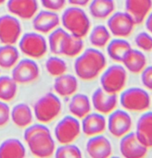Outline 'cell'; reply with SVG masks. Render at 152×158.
Returning <instances> with one entry per match:
<instances>
[{"label":"cell","instance_id":"12","mask_svg":"<svg viewBox=\"0 0 152 158\" xmlns=\"http://www.w3.org/2000/svg\"><path fill=\"white\" fill-rule=\"evenodd\" d=\"M132 126V118L126 111L115 109L111 114H109L107 129L114 138L121 139L123 136L131 131Z\"/></svg>","mask_w":152,"mask_h":158},{"label":"cell","instance_id":"5","mask_svg":"<svg viewBox=\"0 0 152 158\" xmlns=\"http://www.w3.org/2000/svg\"><path fill=\"white\" fill-rule=\"evenodd\" d=\"M19 48L26 56L33 59H39L45 56L48 51L47 40H46L42 33L29 31L21 35L20 38Z\"/></svg>","mask_w":152,"mask_h":158},{"label":"cell","instance_id":"37","mask_svg":"<svg viewBox=\"0 0 152 158\" xmlns=\"http://www.w3.org/2000/svg\"><path fill=\"white\" fill-rule=\"evenodd\" d=\"M10 121V108L7 102L0 100V128L5 127Z\"/></svg>","mask_w":152,"mask_h":158},{"label":"cell","instance_id":"31","mask_svg":"<svg viewBox=\"0 0 152 158\" xmlns=\"http://www.w3.org/2000/svg\"><path fill=\"white\" fill-rule=\"evenodd\" d=\"M18 83L12 77L3 75L0 76V100L4 102H11L17 95Z\"/></svg>","mask_w":152,"mask_h":158},{"label":"cell","instance_id":"41","mask_svg":"<svg viewBox=\"0 0 152 158\" xmlns=\"http://www.w3.org/2000/svg\"><path fill=\"white\" fill-rule=\"evenodd\" d=\"M6 2H7V0H0V5H3Z\"/></svg>","mask_w":152,"mask_h":158},{"label":"cell","instance_id":"24","mask_svg":"<svg viewBox=\"0 0 152 158\" xmlns=\"http://www.w3.org/2000/svg\"><path fill=\"white\" fill-rule=\"evenodd\" d=\"M122 63L131 73L139 74L147 66V57L140 50L131 48L124 57Z\"/></svg>","mask_w":152,"mask_h":158},{"label":"cell","instance_id":"14","mask_svg":"<svg viewBox=\"0 0 152 158\" xmlns=\"http://www.w3.org/2000/svg\"><path fill=\"white\" fill-rule=\"evenodd\" d=\"M60 24V18L57 12L51 10L38 11L33 18V28L42 34H48Z\"/></svg>","mask_w":152,"mask_h":158},{"label":"cell","instance_id":"36","mask_svg":"<svg viewBox=\"0 0 152 158\" xmlns=\"http://www.w3.org/2000/svg\"><path fill=\"white\" fill-rule=\"evenodd\" d=\"M43 7L51 11H60L65 6L67 0H40Z\"/></svg>","mask_w":152,"mask_h":158},{"label":"cell","instance_id":"13","mask_svg":"<svg viewBox=\"0 0 152 158\" xmlns=\"http://www.w3.org/2000/svg\"><path fill=\"white\" fill-rule=\"evenodd\" d=\"M120 152L125 158H143L148 155L149 148L137 137L136 132H128L121 138Z\"/></svg>","mask_w":152,"mask_h":158},{"label":"cell","instance_id":"34","mask_svg":"<svg viewBox=\"0 0 152 158\" xmlns=\"http://www.w3.org/2000/svg\"><path fill=\"white\" fill-rule=\"evenodd\" d=\"M54 156L57 158H80L82 157V152L73 143L60 144L59 147L56 148Z\"/></svg>","mask_w":152,"mask_h":158},{"label":"cell","instance_id":"21","mask_svg":"<svg viewBox=\"0 0 152 158\" xmlns=\"http://www.w3.org/2000/svg\"><path fill=\"white\" fill-rule=\"evenodd\" d=\"M33 109L25 103H19L10 109V120L20 129H26L33 124Z\"/></svg>","mask_w":152,"mask_h":158},{"label":"cell","instance_id":"8","mask_svg":"<svg viewBox=\"0 0 152 158\" xmlns=\"http://www.w3.org/2000/svg\"><path fill=\"white\" fill-rule=\"evenodd\" d=\"M82 132L81 122L72 115L61 118L54 129V137L60 144L73 143Z\"/></svg>","mask_w":152,"mask_h":158},{"label":"cell","instance_id":"22","mask_svg":"<svg viewBox=\"0 0 152 158\" xmlns=\"http://www.w3.org/2000/svg\"><path fill=\"white\" fill-rule=\"evenodd\" d=\"M71 97L72 98L69 103V111L71 115L78 119H82L91 112V99L86 94L76 93Z\"/></svg>","mask_w":152,"mask_h":158},{"label":"cell","instance_id":"29","mask_svg":"<svg viewBox=\"0 0 152 158\" xmlns=\"http://www.w3.org/2000/svg\"><path fill=\"white\" fill-rule=\"evenodd\" d=\"M19 60L20 52L14 44H3L0 46V69H12Z\"/></svg>","mask_w":152,"mask_h":158},{"label":"cell","instance_id":"3","mask_svg":"<svg viewBox=\"0 0 152 158\" xmlns=\"http://www.w3.org/2000/svg\"><path fill=\"white\" fill-rule=\"evenodd\" d=\"M60 22L69 33L81 38L86 36L91 29L87 13L79 6H72L66 8L60 17Z\"/></svg>","mask_w":152,"mask_h":158},{"label":"cell","instance_id":"40","mask_svg":"<svg viewBox=\"0 0 152 158\" xmlns=\"http://www.w3.org/2000/svg\"><path fill=\"white\" fill-rule=\"evenodd\" d=\"M146 28L148 31L152 34V12H150V14L146 18Z\"/></svg>","mask_w":152,"mask_h":158},{"label":"cell","instance_id":"42","mask_svg":"<svg viewBox=\"0 0 152 158\" xmlns=\"http://www.w3.org/2000/svg\"><path fill=\"white\" fill-rule=\"evenodd\" d=\"M0 72H1V69H0Z\"/></svg>","mask_w":152,"mask_h":158},{"label":"cell","instance_id":"2","mask_svg":"<svg viewBox=\"0 0 152 158\" xmlns=\"http://www.w3.org/2000/svg\"><path fill=\"white\" fill-rule=\"evenodd\" d=\"M106 66L105 55L98 48L90 47L76 56L73 68L77 78L82 81H93L103 72Z\"/></svg>","mask_w":152,"mask_h":158},{"label":"cell","instance_id":"9","mask_svg":"<svg viewBox=\"0 0 152 158\" xmlns=\"http://www.w3.org/2000/svg\"><path fill=\"white\" fill-rule=\"evenodd\" d=\"M108 19L107 27L110 32L118 38L128 37L137 25L134 19L126 11L113 12Z\"/></svg>","mask_w":152,"mask_h":158},{"label":"cell","instance_id":"39","mask_svg":"<svg viewBox=\"0 0 152 158\" xmlns=\"http://www.w3.org/2000/svg\"><path fill=\"white\" fill-rule=\"evenodd\" d=\"M68 3L71 5V6H79V7H82V6H87L91 0H67Z\"/></svg>","mask_w":152,"mask_h":158},{"label":"cell","instance_id":"25","mask_svg":"<svg viewBox=\"0 0 152 158\" xmlns=\"http://www.w3.org/2000/svg\"><path fill=\"white\" fill-rule=\"evenodd\" d=\"M26 148L22 142L16 138H9L0 143V158H23Z\"/></svg>","mask_w":152,"mask_h":158},{"label":"cell","instance_id":"10","mask_svg":"<svg viewBox=\"0 0 152 158\" xmlns=\"http://www.w3.org/2000/svg\"><path fill=\"white\" fill-rule=\"evenodd\" d=\"M40 76V68L33 58L19 60L13 67L11 77L19 84H29L35 81Z\"/></svg>","mask_w":152,"mask_h":158},{"label":"cell","instance_id":"38","mask_svg":"<svg viewBox=\"0 0 152 158\" xmlns=\"http://www.w3.org/2000/svg\"><path fill=\"white\" fill-rule=\"evenodd\" d=\"M141 81L147 90L152 92V66L146 67L141 71Z\"/></svg>","mask_w":152,"mask_h":158},{"label":"cell","instance_id":"7","mask_svg":"<svg viewBox=\"0 0 152 158\" xmlns=\"http://www.w3.org/2000/svg\"><path fill=\"white\" fill-rule=\"evenodd\" d=\"M120 104L127 111L145 112L150 107L151 99L146 90L139 87H132L122 92Z\"/></svg>","mask_w":152,"mask_h":158},{"label":"cell","instance_id":"20","mask_svg":"<svg viewBox=\"0 0 152 158\" xmlns=\"http://www.w3.org/2000/svg\"><path fill=\"white\" fill-rule=\"evenodd\" d=\"M125 11L134 19L137 25L144 22L152 9V0H125Z\"/></svg>","mask_w":152,"mask_h":158},{"label":"cell","instance_id":"19","mask_svg":"<svg viewBox=\"0 0 152 158\" xmlns=\"http://www.w3.org/2000/svg\"><path fill=\"white\" fill-rule=\"evenodd\" d=\"M79 87L77 77L64 73L55 78L53 89L56 94L60 97H71L77 93Z\"/></svg>","mask_w":152,"mask_h":158},{"label":"cell","instance_id":"26","mask_svg":"<svg viewBox=\"0 0 152 158\" xmlns=\"http://www.w3.org/2000/svg\"><path fill=\"white\" fill-rule=\"evenodd\" d=\"M115 11L114 0H91L89 3L90 15L98 19H106Z\"/></svg>","mask_w":152,"mask_h":158},{"label":"cell","instance_id":"11","mask_svg":"<svg viewBox=\"0 0 152 158\" xmlns=\"http://www.w3.org/2000/svg\"><path fill=\"white\" fill-rule=\"evenodd\" d=\"M22 28L19 19L13 15L0 16V43L15 44L21 37Z\"/></svg>","mask_w":152,"mask_h":158},{"label":"cell","instance_id":"32","mask_svg":"<svg viewBox=\"0 0 152 158\" xmlns=\"http://www.w3.org/2000/svg\"><path fill=\"white\" fill-rule=\"evenodd\" d=\"M68 33L69 32L64 28H60V27L56 28L54 31L48 33L47 45H48V49L53 55L60 56L61 46Z\"/></svg>","mask_w":152,"mask_h":158},{"label":"cell","instance_id":"16","mask_svg":"<svg viewBox=\"0 0 152 158\" xmlns=\"http://www.w3.org/2000/svg\"><path fill=\"white\" fill-rule=\"evenodd\" d=\"M7 7L9 13L18 19L28 20L38 12V0H7Z\"/></svg>","mask_w":152,"mask_h":158},{"label":"cell","instance_id":"6","mask_svg":"<svg viewBox=\"0 0 152 158\" xmlns=\"http://www.w3.org/2000/svg\"><path fill=\"white\" fill-rule=\"evenodd\" d=\"M126 69L119 64L109 67L100 77L101 88L108 94H118L122 93L126 86Z\"/></svg>","mask_w":152,"mask_h":158},{"label":"cell","instance_id":"1","mask_svg":"<svg viewBox=\"0 0 152 158\" xmlns=\"http://www.w3.org/2000/svg\"><path fill=\"white\" fill-rule=\"evenodd\" d=\"M24 141L31 154L39 158L51 157L56 151V142L44 123L31 124L25 129Z\"/></svg>","mask_w":152,"mask_h":158},{"label":"cell","instance_id":"15","mask_svg":"<svg viewBox=\"0 0 152 158\" xmlns=\"http://www.w3.org/2000/svg\"><path fill=\"white\" fill-rule=\"evenodd\" d=\"M91 104L98 113L107 116L116 109L118 105V96L117 94L106 93L100 87L94 91L91 97Z\"/></svg>","mask_w":152,"mask_h":158},{"label":"cell","instance_id":"33","mask_svg":"<svg viewBox=\"0 0 152 158\" xmlns=\"http://www.w3.org/2000/svg\"><path fill=\"white\" fill-rule=\"evenodd\" d=\"M45 66L47 73L55 78L66 73L68 69V66L65 60H63L62 58H60L56 55L48 57L46 61Z\"/></svg>","mask_w":152,"mask_h":158},{"label":"cell","instance_id":"35","mask_svg":"<svg viewBox=\"0 0 152 158\" xmlns=\"http://www.w3.org/2000/svg\"><path fill=\"white\" fill-rule=\"evenodd\" d=\"M135 43L137 46L143 51L146 52L152 51V35L149 32L146 31L139 32L135 38Z\"/></svg>","mask_w":152,"mask_h":158},{"label":"cell","instance_id":"27","mask_svg":"<svg viewBox=\"0 0 152 158\" xmlns=\"http://www.w3.org/2000/svg\"><path fill=\"white\" fill-rule=\"evenodd\" d=\"M84 50H85V42L83 38L68 33L63 41L60 56H65L68 57H76Z\"/></svg>","mask_w":152,"mask_h":158},{"label":"cell","instance_id":"4","mask_svg":"<svg viewBox=\"0 0 152 158\" xmlns=\"http://www.w3.org/2000/svg\"><path fill=\"white\" fill-rule=\"evenodd\" d=\"M33 116L40 123L48 124L54 121L62 111V103L55 93H46L34 103Z\"/></svg>","mask_w":152,"mask_h":158},{"label":"cell","instance_id":"18","mask_svg":"<svg viewBox=\"0 0 152 158\" xmlns=\"http://www.w3.org/2000/svg\"><path fill=\"white\" fill-rule=\"evenodd\" d=\"M81 129L84 135L88 138L102 134L107 130V119L100 113L90 112L82 118Z\"/></svg>","mask_w":152,"mask_h":158},{"label":"cell","instance_id":"23","mask_svg":"<svg viewBox=\"0 0 152 158\" xmlns=\"http://www.w3.org/2000/svg\"><path fill=\"white\" fill-rule=\"evenodd\" d=\"M136 135L149 149L152 148V112H145L137 123Z\"/></svg>","mask_w":152,"mask_h":158},{"label":"cell","instance_id":"30","mask_svg":"<svg viewBox=\"0 0 152 158\" xmlns=\"http://www.w3.org/2000/svg\"><path fill=\"white\" fill-rule=\"evenodd\" d=\"M111 33L108 27L104 25H97L92 29L89 34V42L95 48H104L111 41Z\"/></svg>","mask_w":152,"mask_h":158},{"label":"cell","instance_id":"28","mask_svg":"<svg viewBox=\"0 0 152 158\" xmlns=\"http://www.w3.org/2000/svg\"><path fill=\"white\" fill-rule=\"evenodd\" d=\"M131 48L132 46L128 41L123 38H116L111 40L107 44V53L113 61L122 62Z\"/></svg>","mask_w":152,"mask_h":158},{"label":"cell","instance_id":"17","mask_svg":"<svg viewBox=\"0 0 152 158\" xmlns=\"http://www.w3.org/2000/svg\"><path fill=\"white\" fill-rule=\"evenodd\" d=\"M85 151L92 158H108L113 153L111 141L102 134L90 137L86 143Z\"/></svg>","mask_w":152,"mask_h":158}]
</instances>
